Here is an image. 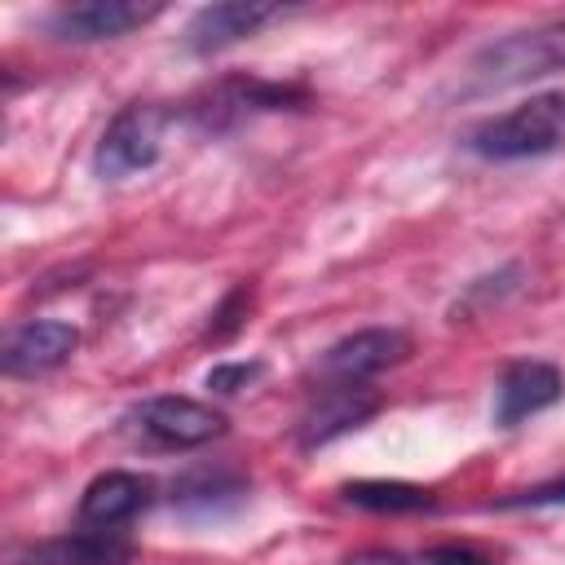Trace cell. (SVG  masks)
I'll list each match as a JSON object with an SVG mask.
<instances>
[{
  "label": "cell",
  "mask_w": 565,
  "mask_h": 565,
  "mask_svg": "<svg viewBox=\"0 0 565 565\" xmlns=\"http://www.w3.org/2000/svg\"><path fill=\"white\" fill-rule=\"evenodd\" d=\"M565 66V18L499 35L490 44H481L468 62V84L463 93H494V88H516L525 79L552 75Z\"/></svg>",
  "instance_id": "obj_1"
},
{
  "label": "cell",
  "mask_w": 565,
  "mask_h": 565,
  "mask_svg": "<svg viewBox=\"0 0 565 565\" xmlns=\"http://www.w3.org/2000/svg\"><path fill=\"white\" fill-rule=\"evenodd\" d=\"M565 141V93H539L494 119H481L468 132V146L481 159H534V154H552Z\"/></svg>",
  "instance_id": "obj_2"
},
{
  "label": "cell",
  "mask_w": 565,
  "mask_h": 565,
  "mask_svg": "<svg viewBox=\"0 0 565 565\" xmlns=\"http://www.w3.org/2000/svg\"><path fill=\"white\" fill-rule=\"evenodd\" d=\"M163 128H168V110L154 106V102H132L124 106L102 141H97V154H93V168L106 177V181H119V177H132L141 168H150L163 150Z\"/></svg>",
  "instance_id": "obj_3"
},
{
  "label": "cell",
  "mask_w": 565,
  "mask_h": 565,
  "mask_svg": "<svg viewBox=\"0 0 565 565\" xmlns=\"http://www.w3.org/2000/svg\"><path fill=\"white\" fill-rule=\"evenodd\" d=\"M406 353H411L406 331H397V327H366V331H353V335L335 340L318 358V375L327 384H362L366 375L388 371Z\"/></svg>",
  "instance_id": "obj_4"
},
{
  "label": "cell",
  "mask_w": 565,
  "mask_h": 565,
  "mask_svg": "<svg viewBox=\"0 0 565 565\" xmlns=\"http://www.w3.org/2000/svg\"><path fill=\"white\" fill-rule=\"evenodd\" d=\"M132 419H137V428L146 437H154L163 446H181V450L185 446H207V441H216L225 433V415L216 406L194 402V397H177V393L141 402L132 411Z\"/></svg>",
  "instance_id": "obj_5"
},
{
  "label": "cell",
  "mask_w": 565,
  "mask_h": 565,
  "mask_svg": "<svg viewBox=\"0 0 565 565\" xmlns=\"http://www.w3.org/2000/svg\"><path fill=\"white\" fill-rule=\"evenodd\" d=\"M163 13V4H137V0H84V4H62L49 18V31L57 40H119L146 22H154Z\"/></svg>",
  "instance_id": "obj_6"
},
{
  "label": "cell",
  "mask_w": 565,
  "mask_h": 565,
  "mask_svg": "<svg viewBox=\"0 0 565 565\" xmlns=\"http://www.w3.org/2000/svg\"><path fill=\"white\" fill-rule=\"evenodd\" d=\"M380 411V397L366 384H327L300 415V446H327L340 433H353L358 424H366Z\"/></svg>",
  "instance_id": "obj_7"
},
{
  "label": "cell",
  "mask_w": 565,
  "mask_h": 565,
  "mask_svg": "<svg viewBox=\"0 0 565 565\" xmlns=\"http://www.w3.org/2000/svg\"><path fill=\"white\" fill-rule=\"evenodd\" d=\"M282 18V4H260V0H230V4H207L185 22V49L194 53H216L230 49L247 35H256L265 22Z\"/></svg>",
  "instance_id": "obj_8"
},
{
  "label": "cell",
  "mask_w": 565,
  "mask_h": 565,
  "mask_svg": "<svg viewBox=\"0 0 565 565\" xmlns=\"http://www.w3.org/2000/svg\"><path fill=\"white\" fill-rule=\"evenodd\" d=\"M565 393V375L552 362H512L494 393V424L512 428L547 406H556Z\"/></svg>",
  "instance_id": "obj_9"
},
{
  "label": "cell",
  "mask_w": 565,
  "mask_h": 565,
  "mask_svg": "<svg viewBox=\"0 0 565 565\" xmlns=\"http://www.w3.org/2000/svg\"><path fill=\"white\" fill-rule=\"evenodd\" d=\"M154 499V481L141 472H102L79 494V521L88 530H119Z\"/></svg>",
  "instance_id": "obj_10"
},
{
  "label": "cell",
  "mask_w": 565,
  "mask_h": 565,
  "mask_svg": "<svg viewBox=\"0 0 565 565\" xmlns=\"http://www.w3.org/2000/svg\"><path fill=\"white\" fill-rule=\"evenodd\" d=\"M79 344V331L71 322H22L18 331H9L4 340V353H0V366L4 375H40V371H53L62 366Z\"/></svg>",
  "instance_id": "obj_11"
},
{
  "label": "cell",
  "mask_w": 565,
  "mask_h": 565,
  "mask_svg": "<svg viewBox=\"0 0 565 565\" xmlns=\"http://www.w3.org/2000/svg\"><path fill=\"white\" fill-rule=\"evenodd\" d=\"M132 547L119 539V530H79L18 552L13 565H124Z\"/></svg>",
  "instance_id": "obj_12"
},
{
  "label": "cell",
  "mask_w": 565,
  "mask_h": 565,
  "mask_svg": "<svg viewBox=\"0 0 565 565\" xmlns=\"http://www.w3.org/2000/svg\"><path fill=\"white\" fill-rule=\"evenodd\" d=\"M243 494H247V481L234 477V472H221V468L216 472L199 468V472H190V477H181L172 486V503L190 508V512H216L225 503H238Z\"/></svg>",
  "instance_id": "obj_13"
},
{
  "label": "cell",
  "mask_w": 565,
  "mask_h": 565,
  "mask_svg": "<svg viewBox=\"0 0 565 565\" xmlns=\"http://www.w3.org/2000/svg\"><path fill=\"white\" fill-rule=\"evenodd\" d=\"M344 503L366 508V512H428L433 508V490L411 486V481H349Z\"/></svg>",
  "instance_id": "obj_14"
},
{
  "label": "cell",
  "mask_w": 565,
  "mask_h": 565,
  "mask_svg": "<svg viewBox=\"0 0 565 565\" xmlns=\"http://www.w3.org/2000/svg\"><path fill=\"white\" fill-rule=\"evenodd\" d=\"M247 300H252V291H247V287H234V291L225 296V305L216 309V318H212V327H207V340H230V335L243 327V318H247Z\"/></svg>",
  "instance_id": "obj_15"
},
{
  "label": "cell",
  "mask_w": 565,
  "mask_h": 565,
  "mask_svg": "<svg viewBox=\"0 0 565 565\" xmlns=\"http://www.w3.org/2000/svg\"><path fill=\"white\" fill-rule=\"evenodd\" d=\"M260 371H265L260 362H225V366H212V371H207V388H212V393H238V388H247Z\"/></svg>",
  "instance_id": "obj_16"
},
{
  "label": "cell",
  "mask_w": 565,
  "mask_h": 565,
  "mask_svg": "<svg viewBox=\"0 0 565 565\" xmlns=\"http://www.w3.org/2000/svg\"><path fill=\"white\" fill-rule=\"evenodd\" d=\"M552 503H565V477L534 486V490H521V494H508L499 508H552Z\"/></svg>",
  "instance_id": "obj_17"
},
{
  "label": "cell",
  "mask_w": 565,
  "mask_h": 565,
  "mask_svg": "<svg viewBox=\"0 0 565 565\" xmlns=\"http://www.w3.org/2000/svg\"><path fill=\"white\" fill-rule=\"evenodd\" d=\"M428 565H494L490 556H481L477 547H463V543H441L428 552Z\"/></svg>",
  "instance_id": "obj_18"
},
{
  "label": "cell",
  "mask_w": 565,
  "mask_h": 565,
  "mask_svg": "<svg viewBox=\"0 0 565 565\" xmlns=\"http://www.w3.org/2000/svg\"><path fill=\"white\" fill-rule=\"evenodd\" d=\"M344 565H415V561L402 552H388V547H362V552H349Z\"/></svg>",
  "instance_id": "obj_19"
}]
</instances>
